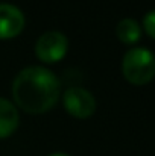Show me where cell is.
I'll list each match as a JSON object with an SVG mask.
<instances>
[{"label": "cell", "mask_w": 155, "mask_h": 156, "mask_svg": "<svg viewBox=\"0 0 155 156\" xmlns=\"http://www.w3.org/2000/svg\"><path fill=\"white\" fill-rule=\"evenodd\" d=\"M24 27V14L11 3H0V38H12Z\"/></svg>", "instance_id": "obj_5"}, {"label": "cell", "mask_w": 155, "mask_h": 156, "mask_svg": "<svg viewBox=\"0 0 155 156\" xmlns=\"http://www.w3.org/2000/svg\"><path fill=\"white\" fill-rule=\"evenodd\" d=\"M20 121L18 111L11 100L0 96V138L11 135Z\"/></svg>", "instance_id": "obj_6"}, {"label": "cell", "mask_w": 155, "mask_h": 156, "mask_svg": "<svg viewBox=\"0 0 155 156\" xmlns=\"http://www.w3.org/2000/svg\"><path fill=\"white\" fill-rule=\"evenodd\" d=\"M15 103L31 114L50 109L59 97V79L43 65H29L20 70L12 82Z\"/></svg>", "instance_id": "obj_1"}, {"label": "cell", "mask_w": 155, "mask_h": 156, "mask_svg": "<svg viewBox=\"0 0 155 156\" xmlns=\"http://www.w3.org/2000/svg\"><path fill=\"white\" fill-rule=\"evenodd\" d=\"M122 71L125 77L137 85L149 82L155 76V55L146 47H134L123 55Z\"/></svg>", "instance_id": "obj_2"}, {"label": "cell", "mask_w": 155, "mask_h": 156, "mask_svg": "<svg viewBox=\"0 0 155 156\" xmlns=\"http://www.w3.org/2000/svg\"><path fill=\"white\" fill-rule=\"evenodd\" d=\"M67 49H68V40L59 30L44 32L35 43V53L44 62L59 61L65 55Z\"/></svg>", "instance_id": "obj_3"}, {"label": "cell", "mask_w": 155, "mask_h": 156, "mask_svg": "<svg viewBox=\"0 0 155 156\" xmlns=\"http://www.w3.org/2000/svg\"><path fill=\"white\" fill-rule=\"evenodd\" d=\"M143 26H145L146 32L152 38H155V9L146 12V15L143 17Z\"/></svg>", "instance_id": "obj_8"}, {"label": "cell", "mask_w": 155, "mask_h": 156, "mask_svg": "<svg viewBox=\"0 0 155 156\" xmlns=\"http://www.w3.org/2000/svg\"><path fill=\"white\" fill-rule=\"evenodd\" d=\"M117 37L123 41V43H135L140 37H142V27L140 24L134 20V18H122L117 23Z\"/></svg>", "instance_id": "obj_7"}, {"label": "cell", "mask_w": 155, "mask_h": 156, "mask_svg": "<svg viewBox=\"0 0 155 156\" xmlns=\"http://www.w3.org/2000/svg\"><path fill=\"white\" fill-rule=\"evenodd\" d=\"M62 102L65 109L79 118H85L90 117L94 109H96V99L94 96L85 90V88H79V87H70L65 90L64 96H62Z\"/></svg>", "instance_id": "obj_4"}, {"label": "cell", "mask_w": 155, "mask_h": 156, "mask_svg": "<svg viewBox=\"0 0 155 156\" xmlns=\"http://www.w3.org/2000/svg\"><path fill=\"white\" fill-rule=\"evenodd\" d=\"M49 156H70V155L62 153V152H55V153H52V155H49Z\"/></svg>", "instance_id": "obj_9"}]
</instances>
